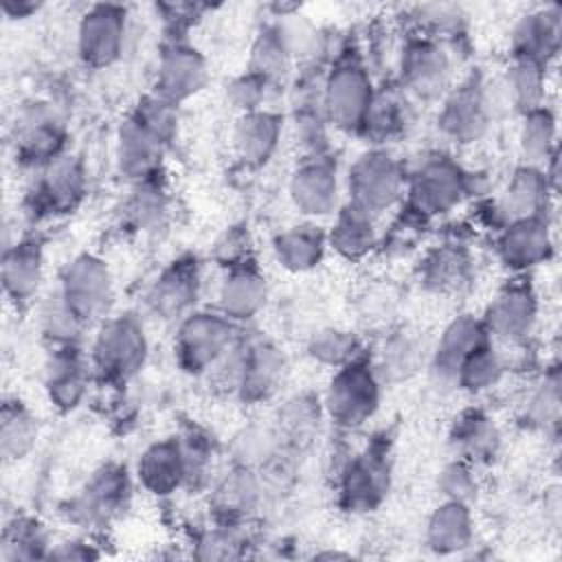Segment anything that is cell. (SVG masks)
<instances>
[{"instance_id":"36","label":"cell","mask_w":562,"mask_h":562,"mask_svg":"<svg viewBox=\"0 0 562 562\" xmlns=\"http://www.w3.org/2000/svg\"><path fill=\"white\" fill-rule=\"evenodd\" d=\"M288 64H290V48L285 37L274 29L263 31L252 48L250 72L261 77L266 83H272L288 72Z\"/></svg>"},{"instance_id":"16","label":"cell","mask_w":562,"mask_h":562,"mask_svg":"<svg viewBox=\"0 0 562 562\" xmlns=\"http://www.w3.org/2000/svg\"><path fill=\"white\" fill-rule=\"evenodd\" d=\"M402 83L422 94L432 97L437 94L450 72L448 55L430 40H413L406 44L402 53Z\"/></svg>"},{"instance_id":"11","label":"cell","mask_w":562,"mask_h":562,"mask_svg":"<svg viewBox=\"0 0 562 562\" xmlns=\"http://www.w3.org/2000/svg\"><path fill=\"white\" fill-rule=\"evenodd\" d=\"M130 479L119 465L101 468L75 501V514L86 522H103L125 509L130 501Z\"/></svg>"},{"instance_id":"40","label":"cell","mask_w":562,"mask_h":562,"mask_svg":"<svg viewBox=\"0 0 562 562\" xmlns=\"http://www.w3.org/2000/svg\"><path fill=\"white\" fill-rule=\"evenodd\" d=\"M46 538L37 522L15 520L4 529L2 536V558L4 560H26L44 555Z\"/></svg>"},{"instance_id":"47","label":"cell","mask_w":562,"mask_h":562,"mask_svg":"<svg viewBox=\"0 0 562 562\" xmlns=\"http://www.w3.org/2000/svg\"><path fill=\"white\" fill-rule=\"evenodd\" d=\"M560 404V391H558V378L547 380L538 393L529 402V415L536 424H547L558 415Z\"/></svg>"},{"instance_id":"32","label":"cell","mask_w":562,"mask_h":562,"mask_svg":"<svg viewBox=\"0 0 562 562\" xmlns=\"http://www.w3.org/2000/svg\"><path fill=\"white\" fill-rule=\"evenodd\" d=\"M323 250L325 235L312 224L292 226L274 239V255L279 263L294 272L310 270L312 266H316L323 257Z\"/></svg>"},{"instance_id":"25","label":"cell","mask_w":562,"mask_h":562,"mask_svg":"<svg viewBox=\"0 0 562 562\" xmlns=\"http://www.w3.org/2000/svg\"><path fill=\"white\" fill-rule=\"evenodd\" d=\"M450 443L461 461H490L498 448V430L481 411H463L450 430Z\"/></svg>"},{"instance_id":"10","label":"cell","mask_w":562,"mask_h":562,"mask_svg":"<svg viewBox=\"0 0 562 562\" xmlns=\"http://www.w3.org/2000/svg\"><path fill=\"white\" fill-rule=\"evenodd\" d=\"M490 116L492 112L485 97V86L472 79L450 94L441 110L439 123L454 140L470 143L485 132Z\"/></svg>"},{"instance_id":"12","label":"cell","mask_w":562,"mask_h":562,"mask_svg":"<svg viewBox=\"0 0 562 562\" xmlns=\"http://www.w3.org/2000/svg\"><path fill=\"white\" fill-rule=\"evenodd\" d=\"M206 81V64L200 57L198 50L184 46V44H171L158 66V81H156V94L178 103L198 90H202Z\"/></svg>"},{"instance_id":"7","label":"cell","mask_w":562,"mask_h":562,"mask_svg":"<svg viewBox=\"0 0 562 562\" xmlns=\"http://www.w3.org/2000/svg\"><path fill=\"white\" fill-rule=\"evenodd\" d=\"M404 189V173L386 151L360 156L349 171L351 202L378 215L391 209Z\"/></svg>"},{"instance_id":"8","label":"cell","mask_w":562,"mask_h":562,"mask_svg":"<svg viewBox=\"0 0 562 562\" xmlns=\"http://www.w3.org/2000/svg\"><path fill=\"white\" fill-rule=\"evenodd\" d=\"M468 189V176L446 156H432L411 178V204L422 215L450 211Z\"/></svg>"},{"instance_id":"39","label":"cell","mask_w":562,"mask_h":562,"mask_svg":"<svg viewBox=\"0 0 562 562\" xmlns=\"http://www.w3.org/2000/svg\"><path fill=\"white\" fill-rule=\"evenodd\" d=\"M83 327L86 325L72 314V310L66 305L59 292L48 296V301L42 307V329L53 342H57V347L72 345Z\"/></svg>"},{"instance_id":"41","label":"cell","mask_w":562,"mask_h":562,"mask_svg":"<svg viewBox=\"0 0 562 562\" xmlns=\"http://www.w3.org/2000/svg\"><path fill=\"white\" fill-rule=\"evenodd\" d=\"M358 340L353 334L349 331H340V329H325L318 331L310 345V353L325 362V364H334V367H345L351 360H356L358 356Z\"/></svg>"},{"instance_id":"13","label":"cell","mask_w":562,"mask_h":562,"mask_svg":"<svg viewBox=\"0 0 562 562\" xmlns=\"http://www.w3.org/2000/svg\"><path fill=\"white\" fill-rule=\"evenodd\" d=\"M336 167L325 158L305 160L290 180V198L305 215H327L336 209Z\"/></svg>"},{"instance_id":"17","label":"cell","mask_w":562,"mask_h":562,"mask_svg":"<svg viewBox=\"0 0 562 562\" xmlns=\"http://www.w3.org/2000/svg\"><path fill=\"white\" fill-rule=\"evenodd\" d=\"M200 274L191 259L173 261L149 288L147 303L162 318L180 316L198 296Z\"/></svg>"},{"instance_id":"35","label":"cell","mask_w":562,"mask_h":562,"mask_svg":"<svg viewBox=\"0 0 562 562\" xmlns=\"http://www.w3.org/2000/svg\"><path fill=\"white\" fill-rule=\"evenodd\" d=\"M501 373H503V362L494 351V347L490 345V340H485L463 360L454 384L470 393H479L494 386Z\"/></svg>"},{"instance_id":"9","label":"cell","mask_w":562,"mask_h":562,"mask_svg":"<svg viewBox=\"0 0 562 562\" xmlns=\"http://www.w3.org/2000/svg\"><path fill=\"white\" fill-rule=\"evenodd\" d=\"M125 40V9L116 4H94L79 22V53L90 66L112 64Z\"/></svg>"},{"instance_id":"20","label":"cell","mask_w":562,"mask_h":562,"mask_svg":"<svg viewBox=\"0 0 562 562\" xmlns=\"http://www.w3.org/2000/svg\"><path fill=\"white\" fill-rule=\"evenodd\" d=\"M549 231L542 217L514 220L498 239V255L512 268L540 263L549 252Z\"/></svg>"},{"instance_id":"38","label":"cell","mask_w":562,"mask_h":562,"mask_svg":"<svg viewBox=\"0 0 562 562\" xmlns=\"http://www.w3.org/2000/svg\"><path fill=\"white\" fill-rule=\"evenodd\" d=\"M257 496H259L257 479L246 468H241L231 472L220 483V487L215 490V505L220 512L237 516L252 509L257 503Z\"/></svg>"},{"instance_id":"21","label":"cell","mask_w":562,"mask_h":562,"mask_svg":"<svg viewBox=\"0 0 562 562\" xmlns=\"http://www.w3.org/2000/svg\"><path fill=\"white\" fill-rule=\"evenodd\" d=\"M86 364L72 345H59L46 362V391L59 411L79 404L86 391Z\"/></svg>"},{"instance_id":"4","label":"cell","mask_w":562,"mask_h":562,"mask_svg":"<svg viewBox=\"0 0 562 562\" xmlns=\"http://www.w3.org/2000/svg\"><path fill=\"white\" fill-rule=\"evenodd\" d=\"M373 97L375 94L367 70L347 59L329 72L323 88V108L336 127L358 130L364 125Z\"/></svg>"},{"instance_id":"44","label":"cell","mask_w":562,"mask_h":562,"mask_svg":"<svg viewBox=\"0 0 562 562\" xmlns=\"http://www.w3.org/2000/svg\"><path fill=\"white\" fill-rule=\"evenodd\" d=\"M439 487L448 496V501L468 503L476 494V481L470 463L457 459L454 463L446 465L439 474Z\"/></svg>"},{"instance_id":"22","label":"cell","mask_w":562,"mask_h":562,"mask_svg":"<svg viewBox=\"0 0 562 562\" xmlns=\"http://www.w3.org/2000/svg\"><path fill=\"white\" fill-rule=\"evenodd\" d=\"M560 44V11L555 7L525 15L514 29L516 59L544 64Z\"/></svg>"},{"instance_id":"18","label":"cell","mask_w":562,"mask_h":562,"mask_svg":"<svg viewBox=\"0 0 562 562\" xmlns=\"http://www.w3.org/2000/svg\"><path fill=\"white\" fill-rule=\"evenodd\" d=\"M83 193L81 167L68 156H57L44 165L42 178L35 184V206L46 213H61L77 204Z\"/></svg>"},{"instance_id":"24","label":"cell","mask_w":562,"mask_h":562,"mask_svg":"<svg viewBox=\"0 0 562 562\" xmlns=\"http://www.w3.org/2000/svg\"><path fill=\"white\" fill-rule=\"evenodd\" d=\"M61 123L46 105H33L20 121L18 147L26 160L46 165L59 156L61 147Z\"/></svg>"},{"instance_id":"46","label":"cell","mask_w":562,"mask_h":562,"mask_svg":"<svg viewBox=\"0 0 562 562\" xmlns=\"http://www.w3.org/2000/svg\"><path fill=\"white\" fill-rule=\"evenodd\" d=\"M215 259L224 266H241L248 263V235L239 228H231L215 244Z\"/></svg>"},{"instance_id":"14","label":"cell","mask_w":562,"mask_h":562,"mask_svg":"<svg viewBox=\"0 0 562 562\" xmlns=\"http://www.w3.org/2000/svg\"><path fill=\"white\" fill-rule=\"evenodd\" d=\"M487 329L483 321H476L472 316H461L452 321L446 331L441 334L437 349L432 353V375L441 384H454L457 373L463 364V360L487 340Z\"/></svg>"},{"instance_id":"1","label":"cell","mask_w":562,"mask_h":562,"mask_svg":"<svg viewBox=\"0 0 562 562\" xmlns=\"http://www.w3.org/2000/svg\"><path fill=\"white\" fill-rule=\"evenodd\" d=\"M176 132V103L154 94L123 121L119 130L116 160L123 176L145 182L156 171Z\"/></svg>"},{"instance_id":"5","label":"cell","mask_w":562,"mask_h":562,"mask_svg":"<svg viewBox=\"0 0 562 562\" xmlns=\"http://www.w3.org/2000/svg\"><path fill=\"white\" fill-rule=\"evenodd\" d=\"M233 347V325L228 316L198 312L182 321L176 338V356L184 371L211 369Z\"/></svg>"},{"instance_id":"42","label":"cell","mask_w":562,"mask_h":562,"mask_svg":"<svg viewBox=\"0 0 562 562\" xmlns=\"http://www.w3.org/2000/svg\"><path fill=\"white\" fill-rule=\"evenodd\" d=\"M419 360H422L419 345L408 336H397L395 340L389 342L380 371L391 380H402L417 369Z\"/></svg>"},{"instance_id":"2","label":"cell","mask_w":562,"mask_h":562,"mask_svg":"<svg viewBox=\"0 0 562 562\" xmlns=\"http://www.w3.org/2000/svg\"><path fill=\"white\" fill-rule=\"evenodd\" d=\"M145 356L147 340L140 323L132 316H119L103 323L92 347L94 367L112 382L132 378L143 367Z\"/></svg>"},{"instance_id":"26","label":"cell","mask_w":562,"mask_h":562,"mask_svg":"<svg viewBox=\"0 0 562 562\" xmlns=\"http://www.w3.org/2000/svg\"><path fill=\"white\" fill-rule=\"evenodd\" d=\"M281 134V119L272 112H246L235 125L237 154L248 165H263L277 149Z\"/></svg>"},{"instance_id":"33","label":"cell","mask_w":562,"mask_h":562,"mask_svg":"<svg viewBox=\"0 0 562 562\" xmlns=\"http://www.w3.org/2000/svg\"><path fill=\"white\" fill-rule=\"evenodd\" d=\"M37 424L18 400H7L0 413V450L7 461H18L33 448Z\"/></svg>"},{"instance_id":"3","label":"cell","mask_w":562,"mask_h":562,"mask_svg":"<svg viewBox=\"0 0 562 562\" xmlns=\"http://www.w3.org/2000/svg\"><path fill=\"white\" fill-rule=\"evenodd\" d=\"M378 378L367 362L351 360L329 382L325 406L331 419L345 428L364 424L378 408Z\"/></svg>"},{"instance_id":"6","label":"cell","mask_w":562,"mask_h":562,"mask_svg":"<svg viewBox=\"0 0 562 562\" xmlns=\"http://www.w3.org/2000/svg\"><path fill=\"white\" fill-rule=\"evenodd\" d=\"M57 292L72 310V314L83 325H90L92 321L101 318L112 303L110 270L101 259L92 255H81L66 266Z\"/></svg>"},{"instance_id":"15","label":"cell","mask_w":562,"mask_h":562,"mask_svg":"<svg viewBox=\"0 0 562 562\" xmlns=\"http://www.w3.org/2000/svg\"><path fill=\"white\" fill-rule=\"evenodd\" d=\"M536 323V299L525 285H509L490 303L483 325L503 340L525 338Z\"/></svg>"},{"instance_id":"29","label":"cell","mask_w":562,"mask_h":562,"mask_svg":"<svg viewBox=\"0 0 562 562\" xmlns=\"http://www.w3.org/2000/svg\"><path fill=\"white\" fill-rule=\"evenodd\" d=\"M373 213L364 211L356 202H349L336 217L329 233V244L347 259H360L375 246Z\"/></svg>"},{"instance_id":"48","label":"cell","mask_w":562,"mask_h":562,"mask_svg":"<svg viewBox=\"0 0 562 562\" xmlns=\"http://www.w3.org/2000/svg\"><path fill=\"white\" fill-rule=\"evenodd\" d=\"M37 2H29V0H2V11L9 18H26L33 11H37Z\"/></svg>"},{"instance_id":"34","label":"cell","mask_w":562,"mask_h":562,"mask_svg":"<svg viewBox=\"0 0 562 562\" xmlns=\"http://www.w3.org/2000/svg\"><path fill=\"white\" fill-rule=\"evenodd\" d=\"M470 261L459 248H441L432 252L424 268L426 283L437 292H454L468 283Z\"/></svg>"},{"instance_id":"28","label":"cell","mask_w":562,"mask_h":562,"mask_svg":"<svg viewBox=\"0 0 562 562\" xmlns=\"http://www.w3.org/2000/svg\"><path fill=\"white\" fill-rule=\"evenodd\" d=\"M42 281V250L33 241L9 248L2 257V285L13 301H26Z\"/></svg>"},{"instance_id":"27","label":"cell","mask_w":562,"mask_h":562,"mask_svg":"<svg viewBox=\"0 0 562 562\" xmlns=\"http://www.w3.org/2000/svg\"><path fill=\"white\" fill-rule=\"evenodd\" d=\"M266 301L263 277L250 266L231 268L220 288V307L228 318H250Z\"/></svg>"},{"instance_id":"31","label":"cell","mask_w":562,"mask_h":562,"mask_svg":"<svg viewBox=\"0 0 562 562\" xmlns=\"http://www.w3.org/2000/svg\"><path fill=\"white\" fill-rule=\"evenodd\" d=\"M472 538V520L465 503L448 501L428 520L426 540L439 553L463 549Z\"/></svg>"},{"instance_id":"19","label":"cell","mask_w":562,"mask_h":562,"mask_svg":"<svg viewBox=\"0 0 562 562\" xmlns=\"http://www.w3.org/2000/svg\"><path fill=\"white\" fill-rule=\"evenodd\" d=\"M389 487V468L382 454L364 452L353 459L342 476V498L349 509H371Z\"/></svg>"},{"instance_id":"30","label":"cell","mask_w":562,"mask_h":562,"mask_svg":"<svg viewBox=\"0 0 562 562\" xmlns=\"http://www.w3.org/2000/svg\"><path fill=\"white\" fill-rule=\"evenodd\" d=\"M547 204V178L536 167H520L501 200V213L514 220L540 217V211Z\"/></svg>"},{"instance_id":"23","label":"cell","mask_w":562,"mask_h":562,"mask_svg":"<svg viewBox=\"0 0 562 562\" xmlns=\"http://www.w3.org/2000/svg\"><path fill=\"white\" fill-rule=\"evenodd\" d=\"M138 479L154 494H169L187 479L182 446L176 439L149 446L138 461Z\"/></svg>"},{"instance_id":"45","label":"cell","mask_w":562,"mask_h":562,"mask_svg":"<svg viewBox=\"0 0 562 562\" xmlns=\"http://www.w3.org/2000/svg\"><path fill=\"white\" fill-rule=\"evenodd\" d=\"M266 88H268V83L261 77L248 72V75H244V77H239L231 83L228 94H231V101L237 108H241L244 114H246V112L259 110V103L266 97Z\"/></svg>"},{"instance_id":"37","label":"cell","mask_w":562,"mask_h":562,"mask_svg":"<svg viewBox=\"0 0 562 562\" xmlns=\"http://www.w3.org/2000/svg\"><path fill=\"white\" fill-rule=\"evenodd\" d=\"M553 136H555V125H553V116L547 110L536 108L527 112L520 130V151L525 160L531 165L544 162L551 154Z\"/></svg>"},{"instance_id":"43","label":"cell","mask_w":562,"mask_h":562,"mask_svg":"<svg viewBox=\"0 0 562 562\" xmlns=\"http://www.w3.org/2000/svg\"><path fill=\"white\" fill-rule=\"evenodd\" d=\"M162 211H165V202L160 191L151 187L149 180L138 182V189L127 202V217L132 220V224L138 228H147L160 220Z\"/></svg>"}]
</instances>
